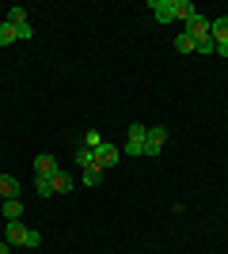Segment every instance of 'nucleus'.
Returning a JSON list of instances; mask_svg holds the SVG:
<instances>
[{"instance_id":"nucleus-12","label":"nucleus","mask_w":228,"mask_h":254,"mask_svg":"<svg viewBox=\"0 0 228 254\" xmlns=\"http://www.w3.org/2000/svg\"><path fill=\"white\" fill-rule=\"evenodd\" d=\"M11 42H19V31L4 19V23H0V46H11Z\"/></svg>"},{"instance_id":"nucleus-8","label":"nucleus","mask_w":228,"mask_h":254,"mask_svg":"<svg viewBox=\"0 0 228 254\" xmlns=\"http://www.w3.org/2000/svg\"><path fill=\"white\" fill-rule=\"evenodd\" d=\"M171 8H175V19H183V23H190L198 15V8L190 4V0H171Z\"/></svg>"},{"instance_id":"nucleus-6","label":"nucleus","mask_w":228,"mask_h":254,"mask_svg":"<svg viewBox=\"0 0 228 254\" xmlns=\"http://www.w3.org/2000/svg\"><path fill=\"white\" fill-rule=\"evenodd\" d=\"M50 182H54V193H69V190H73V175H69V171H61V167L50 175Z\"/></svg>"},{"instance_id":"nucleus-3","label":"nucleus","mask_w":228,"mask_h":254,"mask_svg":"<svg viewBox=\"0 0 228 254\" xmlns=\"http://www.w3.org/2000/svg\"><path fill=\"white\" fill-rule=\"evenodd\" d=\"M145 137H149V129L145 126H130V140H126V156H145Z\"/></svg>"},{"instance_id":"nucleus-16","label":"nucleus","mask_w":228,"mask_h":254,"mask_svg":"<svg viewBox=\"0 0 228 254\" xmlns=\"http://www.w3.org/2000/svg\"><path fill=\"white\" fill-rule=\"evenodd\" d=\"M34 190L42 193V197H50V193H54V182H50V175H34Z\"/></svg>"},{"instance_id":"nucleus-9","label":"nucleus","mask_w":228,"mask_h":254,"mask_svg":"<svg viewBox=\"0 0 228 254\" xmlns=\"http://www.w3.org/2000/svg\"><path fill=\"white\" fill-rule=\"evenodd\" d=\"M54 171H57V159L50 156V152L34 156V175H54Z\"/></svg>"},{"instance_id":"nucleus-15","label":"nucleus","mask_w":228,"mask_h":254,"mask_svg":"<svg viewBox=\"0 0 228 254\" xmlns=\"http://www.w3.org/2000/svg\"><path fill=\"white\" fill-rule=\"evenodd\" d=\"M8 23L15 27V31H19V27H27V11H23L19 4H15V8H8Z\"/></svg>"},{"instance_id":"nucleus-11","label":"nucleus","mask_w":228,"mask_h":254,"mask_svg":"<svg viewBox=\"0 0 228 254\" xmlns=\"http://www.w3.org/2000/svg\"><path fill=\"white\" fill-rule=\"evenodd\" d=\"M0 197H4V201H8V197H19V179L0 175Z\"/></svg>"},{"instance_id":"nucleus-17","label":"nucleus","mask_w":228,"mask_h":254,"mask_svg":"<svg viewBox=\"0 0 228 254\" xmlns=\"http://www.w3.org/2000/svg\"><path fill=\"white\" fill-rule=\"evenodd\" d=\"M99 182H103V171H99V167H87L84 171V186H99Z\"/></svg>"},{"instance_id":"nucleus-18","label":"nucleus","mask_w":228,"mask_h":254,"mask_svg":"<svg viewBox=\"0 0 228 254\" xmlns=\"http://www.w3.org/2000/svg\"><path fill=\"white\" fill-rule=\"evenodd\" d=\"M99 144H103V137H99L95 129H91V133H84V148H91V152H95Z\"/></svg>"},{"instance_id":"nucleus-4","label":"nucleus","mask_w":228,"mask_h":254,"mask_svg":"<svg viewBox=\"0 0 228 254\" xmlns=\"http://www.w3.org/2000/svg\"><path fill=\"white\" fill-rule=\"evenodd\" d=\"M118 159H122V148H114V144H107V140H103V144L95 148V167H99V171L114 167Z\"/></svg>"},{"instance_id":"nucleus-1","label":"nucleus","mask_w":228,"mask_h":254,"mask_svg":"<svg viewBox=\"0 0 228 254\" xmlns=\"http://www.w3.org/2000/svg\"><path fill=\"white\" fill-rule=\"evenodd\" d=\"M4 239H8L11 247H38V243H42V235L34 232V228H27L23 220H8V228H4Z\"/></svg>"},{"instance_id":"nucleus-14","label":"nucleus","mask_w":228,"mask_h":254,"mask_svg":"<svg viewBox=\"0 0 228 254\" xmlns=\"http://www.w3.org/2000/svg\"><path fill=\"white\" fill-rule=\"evenodd\" d=\"M76 163H80V171L95 167V152H91V148H76Z\"/></svg>"},{"instance_id":"nucleus-7","label":"nucleus","mask_w":228,"mask_h":254,"mask_svg":"<svg viewBox=\"0 0 228 254\" xmlns=\"http://www.w3.org/2000/svg\"><path fill=\"white\" fill-rule=\"evenodd\" d=\"M209 34H213V42H228V15H221V19H209Z\"/></svg>"},{"instance_id":"nucleus-5","label":"nucleus","mask_w":228,"mask_h":254,"mask_svg":"<svg viewBox=\"0 0 228 254\" xmlns=\"http://www.w3.org/2000/svg\"><path fill=\"white\" fill-rule=\"evenodd\" d=\"M149 8H152V15H156V23H171L175 19L171 0H149Z\"/></svg>"},{"instance_id":"nucleus-10","label":"nucleus","mask_w":228,"mask_h":254,"mask_svg":"<svg viewBox=\"0 0 228 254\" xmlns=\"http://www.w3.org/2000/svg\"><path fill=\"white\" fill-rule=\"evenodd\" d=\"M0 212H4V220H23V201L19 197H8L0 205Z\"/></svg>"},{"instance_id":"nucleus-19","label":"nucleus","mask_w":228,"mask_h":254,"mask_svg":"<svg viewBox=\"0 0 228 254\" xmlns=\"http://www.w3.org/2000/svg\"><path fill=\"white\" fill-rule=\"evenodd\" d=\"M0 254H11V243H8V239H0Z\"/></svg>"},{"instance_id":"nucleus-13","label":"nucleus","mask_w":228,"mask_h":254,"mask_svg":"<svg viewBox=\"0 0 228 254\" xmlns=\"http://www.w3.org/2000/svg\"><path fill=\"white\" fill-rule=\"evenodd\" d=\"M175 50L179 53H198V46H194V38H190V34H175Z\"/></svg>"},{"instance_id":"nucleus-2","label":"nucleus","mask_w":228,"mask_h":254,"mask_svg":"<svg viewBox=\"0 0 228 254\" xmlns=\"http://www.w3.org/2000/svg\"><path fill=\"white\" fill-rule=\"evenodd\" d=\"M163 144H167V129H163V126H152L149 137H145V156H160Z\"/></svg>"}]
</instances>
